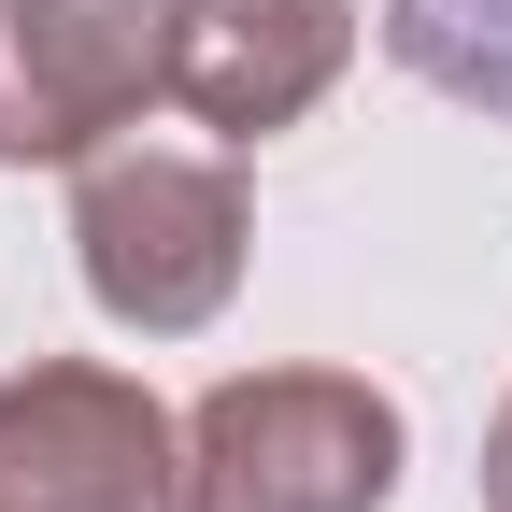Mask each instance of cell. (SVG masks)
Here are the masks:
<instances>
[{
	"label": "cell",
	"mask_w": 512,
	"mask_h": 512,
	"mask_svg": "<svg viewBox=\"0 0 512 512\" xmlns=\"http://www.w3.org/2000/svg\"><path fill=\"white\" fill-rule=\"evenodd\" d=\"M356 29V0H171V100L242 157L356 72Z\"/></svg>",
	"instance_id": "obj_5"
},
{
	"label": "cell",
	"mask_w": 512,
	"mask_h": 512,
	"mask_svg": "<svg viewBox=\"0 0 512 512\" xmlns=\"http://www.w3.org/2000/svg\"><path fill=\"white\" fill-rule=\"evenodd\" d=\"M484 512H512V399H498V427H484Z\"/></svg>",
	"instance_id": "obj_7"
},
{
	"label": "cell",
	"mask_w": 512,
	"mask_h": 512,
	"mask_svg": "<svg viewBox=\"0 0 512 512\" xmlns=\"http://www.w3.org/2000/svg\"><path fill=\"white\" fill-rule=\"evenodd\" d=\"M256 200L228 157H171V143H100L72 171V271L128 342H200L242 299Z\"/></svg>",
	"instance_id": "obj_2"
},
{
	"label": "cell",
	"mask_w": 512,
	"mask_h": 512,
	"mask_svg": "<svg viewBox=\"0 0 512 512\" xmlns=\"http://www.w3.org/2000/svg\"><path fill=\"white\" fill-rule=\"evenodd\" d=\"M171 100V0H0V171H86Z\"/></svg>",
	"instance_id": "obj_3"
},
{
	"label": "cell",
	"mask_w": 512,
	"mask_h": 512,
	"mask_svg": "<svg viewBox=\"0 0 512 512\" xmlns=\"http://www.w3.org/2000/svg\"><path fill=\"white\" fill-rule=\"evenodd\" d=\"M413 427L370 370H228L171 413V512H384Z\"/></svg>",
	"instance_id": "obj_1"
},
{
	"label": "cell",
	"mask_w": 512,
	"mask_h": 512,
	"mask_svg": "<svg viewBox=\"0 0 512 512\" xmlns=\"http://www.w3.org/2000/svg\"><path fill=\"white\" fill-rule=\"evenodd\" d=\"M0 512H171V399L114 356L0 370Z\"/></svg>",
	"instance_id": "obj_4"
},
{
	"label": "cell",
	"mask_w": 512,
	"mask_h": 512,
	"mask_svg": "<svg viewBox=\"0 0 512 512\" xmlns=\"http://www.w3.org/2000/svg\"><path fill=\"white\" fill-rule=\"evenodd\" d=\"M384 57L427 100L512 128V0H384Z\"/></svg>",
	"instance_id": "obj_6"
}]
</instances>
